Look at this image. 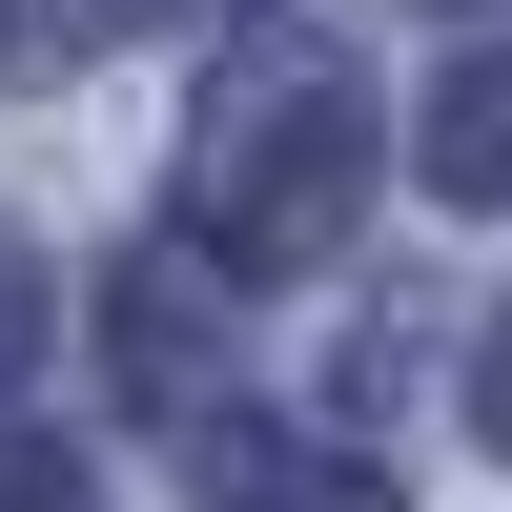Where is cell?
Wrapping results in <instances>:
<instances>
[{"label":"cell","instance_id":"cell-6","mask_svg":"<svg viewBox=\"0 0 512 512\" xmlns=\"http://www.w3.org/2000/svg\"><path fill=\"white\" fill-rule=\"evenodd\" d=\"M21 369H41V267L0 246V390H21Z\"/></svg>","mask_w":512,"mask_h":512},{"label":"cell","instance_id":"cell-8","mask_svg":"<svg viewBox=\"0 0 512 512\" xmlns=\"http://www.w3.org/2000/svg\"><path fill=\"white\" fill-rule=\"evenodd\" d=\"M472 431L512 451V308H492V349H472Z\"/></svg>","mask_w":512,"mask_h":512},{"label":"cell","instance_id":"cell-5","mask_svg":"<svg viewBox=\"0 0 512 512\" xmlns=\"http://www.w3.org/2000/svg\"><path fill=\"white\" fill-rule=\"evenodd\" d=\"M185 0H0V62L21 82H62V62H103V41H164Z\"/></svg>","mask_w":512,"mask_h":512},{"label":"cell","instance_id":"cell-4","mask_svg":"<svg viewBox=\"0 0 512 512\" xmlns=\"http://www.w3.org/2000/svg\"><path fill=\"white\" fill-rule=\"evenodd\" d=\"M103 308H123V390H205V287L164 267V246H144V267L103 287Z\"/></svg>","mask_w":512,"mask_h":512},{"label":"cell","instance_id":"cell-2","mask_svg":"<svg viewBox=\"0 0 512 512\" xmlns=\"http://www.w3.org/2000/svg\"><path fill=\"white\" fill-rule=\"evenodd\" d=\"M205 512H410V492L369 472V451H308V431H226Z\"/></svg>","mask_w":512,"mask_h":512},{"label":"cell","instance_id":"cell-1","mask_svg":"<svg viewBox=\"0 0 512 512\" xmlns=\"http://www.w3.org/2000/svg\"><path fill=\"white\" fill-rule=\"evenodd\" d=\"M369 205V82L328 21H246L205 62V123H185V246L226 287H308Z\"/></svg>","mask_w":512,"mask_h":512},{"label":"cell","instance_id":"cell-3","mask_svg":"<svg viewBox=\"0 0 512 512\" xmlns=\"http://www.w3.org/2000/svg\"><path fill=\"white\" fill-rule=\"evenodd\" d=\"M431 185H451V205H512V41H492V62H451V103H431Z\"/></svg>","mask_w":512,"mask_h":512},{"label":"cell","instance_id":"cell-7","mask_svg":"<svg viewBox=\"0 0 512 512\" xmlns=\"http://www.w3.org/2000/svg\"><path fill=\"white\" fill-rule=\"evenodd\" d=\"M0 512H103V492H82L62 451H0Z\"/></svg>","mask_w":512,"mask_h":512}]
</instances>
